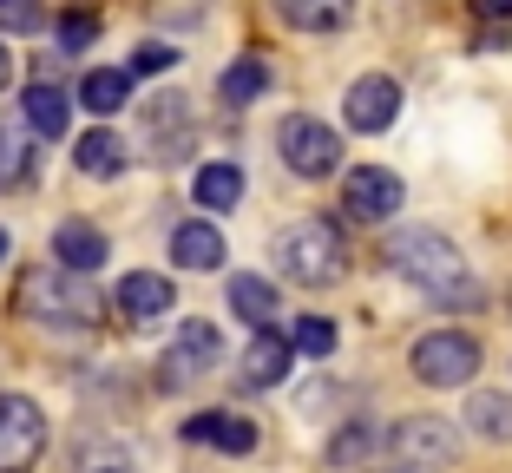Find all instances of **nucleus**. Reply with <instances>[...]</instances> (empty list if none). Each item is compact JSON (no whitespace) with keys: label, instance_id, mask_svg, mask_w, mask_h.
I'll return each instance as SVG.
<instances>
[{"label":"nucleus","instance_id":"27","mask_svg":"<svg viewBox=\"0 0 512 473\" xmlns=\"http://www.w3.org/2000/svg\"><path fill=\"white\" fill-rule=\"evenodd\" d=\"M46 7L40 0H0V33H40Z\"/></svg>","mask_w":512,"mask_h":473},{"label":"nucleus","instance_id":"24","mask_svg":"<svg viewBox=\"0 0 512 473\" xmlns=\"http://www.w3.org/2000/svg\"><path fill=\"white\" fill-rule=\"evenodd\" d=\"M270 86V66L256 60V53H243L237 66H224V79H217V92H224V106H250L256 92Z\"/></svg>","mask_w":512,"mask_h":473},{"label":"nucleus","instance_id":"7","mask_svg":"<svg viewBox=\"0 0 512 473\" xmlns=\"http://www.w3.org/2000/svg\"><path fill=\"white\" fill-rule=\"evenodd\" d=\"M46 454V414L27 395H0V473H33Z\"/></svg>","mask_w":512,"mask_h":473},{"label":"nucleus","instance_id":"23","mask_svg":"<svg viewBox=\"0 0 512 473\" xmlns=\"http://www.w3.org/2000/svg\"><path fill=\"white\" fill-rule=\"evenodd\" d=\"M73 473H138L132 454H125L119 441H106V434H86V441L73 447Z\"/></svg>","mask_w":512,"mask_h":473},{"label":"nucleus","instance_id":"2","mask_svg":"<svg viewBox=\"0 0 512 473\" xmlns=\"http://www.w3.org/2000/svg\"><path fill=\"white\" fill-rule=\"evenodd\" d=\"M14 303H20V316L46 322V329H92L99 309H106L99 290H92L86 276H73L66 263H33V270H20Z\"/></svg>","mask_w":512,"mask_h":473},{"label":"nucleus","instance_id":"18","mask_svg":"<svg viewBox=\"0 0 512 473\" xmlns=\"http://www.w3.org/2000/svg\"><path fill=\"white\" fill-rule=\"evenodd\" d=\"M125 99H132V73H125V66H99V73L79 79V106L99 112V119H112Z\"/></svg>","mask_w":512,"mask_h":473},{"label":"nucleus","instance_id":"32","mask_svg":"<svg viewBox=\"0 0 512 473\" xmlns=\"http://www.w3.org/2000/svg\"><path fill=\"white\" fill-rule=\"evenodd\" d=\"M7 79H14V53H7V46H0V86H7Z\"/></svg>","mask_w":512,"mask_h":473},{"label":"nucleus","instance_id":"26","mask_svg":"<svg viewBox=\"0 0 512 473\" xmlns=\"http://www.w3.org/2000/svg\"><path fill=\"white\" fill-rule=\"evenodd\" d=\"M33 178V145L14 132H0V191H14V184Z\"/></svg>","mask_w":512,"mask_h":473},{"label":"nucleus","instance_id":"33","mask_svg":"<svg viewBox=\"0 0 512 473\" xmlns=\"http://www.w3.org/2000/svg\"><path fill=\"white\" fill-rule=\"evenodd\" d=\"M0 263H7V230H0Z\"/></svg>","mask_w":512,"mask_h":473},{"label":"nucleus","instance_id":"5","mask_svg":"<svg viewBox=\"0 0 512 473\" xmlns=\"http://www.w3.org/2000/svg\"><path fill=\"white\" fill-rule=\"evenodd\" d=\"M414 375L427 388H467L480 375V342L460 336V329H434V336L414 342Z\"/></svg>","mask_w":512,"mask_h":473},{"label":"nucleus","instance_id":"19","mask_svg":"<svg viewBox=\"0 0 512 473\" xmlns=\"http://www.w3.org/2000/svg\"><path fill=\"white\" fill-rule=\"evenodd\" d=\"M230 309H237L250 329H270L283 309H276V283H263V276H230Z\"/></svg>","mask_w":512,"mask_h":473},{"label":"nucleus","instance_id":"21","mask_svg":"<svg viewBox=\"0 0 512 473\" xmlns=\"http://www.w3.org/2000/svg\"><path fill=\"white\" fill-rule=\"evenodd\" d=\"M73 158H79V171H86V178H119V171H125L119 132H86V138L73 145Z\"/></svg>","mask_w":512,"mask_h":473},{"label":"nucleus","instance_id":"31","mask_svg":"<svg viewBox=\"0 0 512 473\" xmlns=\"http://www.w3.org/2000/svg\"><path fill=\"white\" fill-rule=\"evenodd\" d=\"M467 7L486 20V27H512V0H467Z\"/></svg>","mask_w":512,"mask_h":473},{"label":"nucleus","instance_id":"14","mask_svg":"<svg viewBox=\"0 0 512 473\" xmlns=\"http://www.w3.org/2000/svg\"><path fill=\"white\" fill-rule=\"evenodd\" d=\"M276 20L296 33H342L355 20V0H276Z\"/></svg>","mask_w":512,"mask_h":473},{"label":"nucleus","instance_id":"11","mask_svg":"<svg viewBox=\"0 0 512 473\" xmlns=\"http://www.w3.org/2000/svg\"><path fill=\"white\" fill-rule=\"evenodd\" d=\"M112 303H119L125 322H158V316H171V309H178V290H171V276L132 270V276L119 283V296H112Z\"/></svg>","mask_w":512,"mask_h":473},{"label":"nucleus","instance_id":"16","mask_svg":"<svg viewBox=\"0 0 512 473\" xmlns=\"http://www.w3.org/2000/svg\"><path fill=\"white\" fill-rule=\"evenodd\" d=\"M53 257H60L73 276H92L99 263H106V230H92V224H60V230H53Z\"/></svg>","mask_w":512,"mask_h":473},{"label":"nucleus","instance_id":"30","mask_svg":"<svg viewBox=\"0 0 512 473\" xmlns=\"http://www.w3.org/2000/svg\"><path fill=\"white\" fill-rule=\"evenodd\" d=\"M165 66H178V53H171L165 40H145V46L132 53V73H165Z\"/></svg>","mask_w":512,"mask_h":473},{"label":"nucleus","instance_id":"6","mask_svg":"<svg viewBox=\"0 0 512 473\" xmlns=\"http://www.w3.org/2000/svg\"><path fill=\"white\" fill-rule=\"evenodd\" d=\"M276 145H283V165L296 171V178H329V171H342V138H335L322 119H309V112L283 119Z\"/></svg>","mask_w":512,"mask_h":473},{"label":"nucleus","instance_id":"1","mask_svg":"<svg viewBox=\"0 0 512 473\" xmlns=\"http://www.w3.org/2000/svg\"><path fill=\"white\" fill-rule=\"evenodd\" d=\"M388 263H394V276H407L414 290H427L440 309H473L480 303V276L467 270V257H460L440 230H394Z\"/></svg>","mask_w":512,"mask_h":473},{"label":"nucleus","instance_id":"28","mask_svg":"<svg viewBox=\"0 0 512 473\" xmlns=\"http://www.w3.org/2000/svg\"><path fill=\"white\" fill-rule=\"evenodd\" d=\"M289 342H296L302 355H329V349H335V322H329V316H302Z\"/></svg>","mask_w":512,"mask_h":473},{"label":"nucleus","instance_id":"12","mask_svg":"<svg viewBox=\"0 0 512 473\" xmlns=\"http://www.w3.org/2000/svg\"><path fill=\"white\" fill-rule=\"evenodd\" d=\"M184 441L224 447V454H250V447H256V421H243V414H230V408H204V414L184 421Z\"/></svg>","mask_w":512,"mask_h":473},{"label":"nucleus","instance_id":"8","mask_svg":"<svg viewBox=\"0 0 512 473\" xmlns=\"http://www.w3.org/2000/svg\"><path fill=\"white\" fill-rule=\"evenodd\" d=\"M388 447L407 460V473H434V467H453V460H460V434H453L440 414H407L401 428L388 434Z\"/></svg>","mask_w":512,"mask_h":473},{"label":"nucleus","instance_id":"9","mask_svg":"<svg viewBox=\"0 0 512 473\" xmlns=\"http://www.w3.org/2000/svg\"><path fill=\"white\" fill-rule=\"evenodd\" d=\"M401 178H394L388 165H355L342 178V211L355 217V224H388L394 211H401Z\"/></svg>","mask_w":512,"mask_h":473},{"label":"nucleus","instance_id":"17","mask_svg":"<svg viewBox=\"0 0 512 473\" xmlns=\"http://www.w3.org/2000/svg\"><path fill=\"white\" fill-rule=\"evenodd\" d=\"M66 112L73 106H66V92L53 86V79H33V86L20 92V119H27L40 138H66Z\"/></svg>","mask_w":512,"mask_h":473},{"label":"nucleus","instance_id":"15","mask_svg":"<svg viewBox=\"0 0 512 473\" xmlns=\"http://www.w3.org/2000/svg\"><path fill=\"white\" fill-rule=\"evenodd\" d=\"M171 263H184V270H217V263H224V230L204 224V217L178 224L171 230Z\"/></svg>","mask_w":512,"mask_h":473},{"label":"nucleus","instance_id":"22","mask_svg":"<svg viewBox=\"0 0 512 473\" xmlns=\"http://www.w3.org/2000/svg\"><path fill=\"white\" fill-rule=\"evenodd\" d=\"M191 191H197V204H204V211H230V204L243 198V171L237 165H204Z\"/></svg>","mask_w":512,"mask_h":473},{"label":"nucleus","instance_id":"4","mask_svg":"<svg viewBox=\"0 0 512 473\" xmlns=\"http://www.w3.org/2000/svg\"><path fill=\"white\" fill-rule=\"evenodd\" d=\"M217 355H224V336H217V322H204V316H191V322H178V336H171V349H165V362H158V382L178 395V388H197L204 375L217 368Z\"/></svg>","mask_w":512,"mask_h":473},{"label":"nucleus","instance_id":"29","mask_svg":"<svg viewBox=\"0 0 512 473\" xmlns=\"http://www.w3.org/2000/svg\"><path fill=\"white\" fill-rule=\"evenodd\" d=\"M53 33H60V53H86V46L99 40V20H92V14H60Z\"/></svg>","mask_w":512,"mask_h":473},{"label":"nucleus","instance_id":"3","mask_svg":"<svg viewBox=\"0 0 512 473\" xmlns=\"http://www.w3.org/2000/svg\"><path fill=\"white\" fill-rule=\"evenodd\" d=\"M276 270H283L289 283H302V290H329L335 276L348 270L342 230H335L329 217H302V224H289L283 237H276Z\"/></svg>","mask_w":512,"mask_h":473},{"label":"nucleus","instance_id":"10","mask_svg":"<svg viewBox=\"0 0 512 473\" xmlns=\"http://www.w3.org/2000/svg\"><path fill=\"white\" fill-rule=\"evenodd\" d=\"M394 112H401V86H394L388 73H362L355 86H348V99H342V119H348V132H388L394 125Z\"/></svg>","mask_w":512,"mask_h":473},{"label":"nucleus","instance_id":"25","mask_svg":"<svg viewBox=\"0 0 512 473\" xmlns=\"http://www.w3.org/2000/svg\"><path fill=\"white\" fill-rule=\"evenodd\" d=\"M381 441H388V434H381L375 421H355V428H342V434H335V441H329V460H335V467H348V460L375 454Z\"/></svg>","mask_w":512,"mask_h":473},{"label":"nucleus","instance_id":"13","mask_svg":"<svg viewBox=\"0 0 512 473\" xmlns=\"http://www.w3.org/2000/svg\"><path fill=\"white\" fill-rule=\"evenodd\" d=\"M289 362H296V342H283L276 329H256V342L243 349V368H237V375L250 388H276L289 375Z\"/></svg>","mask_w":512,"mask_h":473},{"label":"nucleus","instance_id":"20","mask_svg":"<svg viewBox=\"0 0 512 473\" xmlns=\"http://www.w3.org/2000/svg\"><path fill=\"white\" fill-rule=\"evenodd\" d=\"M467 428L480 434V441H512V395L480 388V395L467 401Z\"/></svg>","mask_w":512,"mask_h":473}]
</instances>
